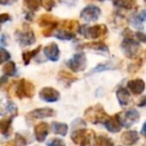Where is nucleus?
Returning <instances> with one entry per match:
<instances>
[{
    "mask_svg": "<svg viewBox=\"0 0 146 146\" xmlns=\"http://www.w3.org/2000/svg\"><path fill=\"white\" fill-rule=\"evenodd\" d=\"M141 134L144 137H146V122L143 124V126H142V128H141Z\"/></svg>",
    "mask_w": 146,
    "mask_h": 146,
    "instance_id": "nucleus-44",
    "label": "nucleus"
},
{
    "mask_svg": "<svg viewBox=\"0 0 146 146\" xmlns=\"http://www.w3.org/2000/svg\"><path fill=\"white\" fill-rule=\"evenodd\" d=\"M41 5L45 10L51 11L53 7L56 5V1L55 0H41Z\"/></svg>",
    "mask_w": 146,
    "mask_h": 146,
    "instance_id": "nucleus-32",
    "label": "nucleus"
},
{
    "mask_svg": "<svg viewBox=\"0 0 146 146\" xmlns=\"http://www.w3.org/2000/svg\"><path fill=\"white\" fill-rule=\"evenodd\" d=\"M44 55L46 56V58L50 61H58L59 57H60V50H59L58 45L56 44L55 42H51L49 43L48 45L44 47Z\"/></svg>",
    "mask_w": 146,
    "mask_h": 146,
    "instance_id": "nucleus-11",
    "label": "nucleus"
},
{
    "mask_svg": "<svg viewBox=\"0 0 146 146\" xmlns=\"http://www.w3.org/2000/svg\"><path fill=\"white\" fill-rule=\"evenodd\" d=\"M38 24L40 27H57L58 25V21L54 16L50 14H43L39 17L38 19Z\"/></svg>",
    "mask_w": 146,
    "mask_h": 146,
    "instance_id": "nucleus-19",
    "label": "nucleus"
},
{
    "mask_svg": "<svg viewBox=\"0 0 146 146\" xmlns=\"http://www.w3.org/2000/svg\"><path fill=\"white\" fill-rule=\"evenodd\" d=\"M146 23V10H141L135 14L131 19V24L135 28H142Z\"/></svg>",
    "mask_w": 146,
    "mask_h": 146,
    "instance_id": "nucleus-20",
    "label": "nucleus"
},
{
    "mask_svg": "<svg viewBox=\"0 0 146 146\" xmlns=\"http://www.w3.org/2000/svg\"><path fill=\"white\" fill-rule=\"evenodd\" d=\"M145 55H146V51H145Z\"/></svg>",
    "mask_w": 146,
    "mask_h": 146,
    "instance_id": "nucleus-48",
    "label": "nucleus"
},
{
    "mask_svg": "<svg viewBox=\"0 0 146 146\" xmlns=\"http://www.w3.org/2000/svg\"><path fill=\"white\" fill-rule=\"evenodd\" d=\"M15 38L21 46H30L36 42L35 34L32 29L29 28L28 25H23L22 28L15 30Z\"/></svg>",
    "mask_w": 146,
    "mask_h": 146,
    "instance_id": "nucleus-5",
    "label": "nucleus"
},
{
    "mask_svg": "<svg viewBox=\"0 0 146 146\" xmlns=\"http://www.w3.org/2000/svg\"><path fill=\"white\" fill-rule=\"evenodd\" d=\"M6 44H7V42H6V36H5L4 33H2V34H1V45H2V47H4Z\"/></svg>",
    "mask_w": 146,
    "mask_h": 146,
    "instance_id": "nucleus-43",
    "label": "nucleus"
},
{
    "mask_svg": "<svg viewBox=\"0 0 146 146\" xmlns=\"http://www.w3.org/2000/svg\"><path fill=\"white\" fill-rule=\"evenodd\" d=\"M135 5H136V0H120V2L117 4V7L130 10V9L134 8Z\"/></svg>",
    "mask_w": 146,
    "mask_h": 146,
    "instance_id": "nucleus-31",
    "label": "nucleus"
},
{
    "mask_svg": "<svg viewBox=\"0 0 146 146\" xmlns=\"http://www.w3.org/2000/svg\"><path fill=\"white\" fill-rule=\"evenodd\" d=\"M142 65V60L141 59H139V60L137 61V62H134V63H131V64L128 66V71H129L130 73H135L137 72L138 70H139V68L141 67Z\"/></svg>",
    "mask_w": 146,
    "mask_h": 146,
    "instance_id": "nucleus-34",
    "label": "nucleus"
},
{
    "mask_svg": "<svg viewBox=\"0 0 146 146\" xmlns=\"http://www.w3.org/2000/svg\"><path fill=\"white\" fill-rule=\"evenodd\" d=\"M73 130L74 129H80V128H85L86 123L82 119H76L75 121L72 123Z\"/></svg>",
    "mask_w": 146,
    "mask_h": 146,
    "instance_id": "nucleus-38",
    "label": "nucleus"
},
{
    "mask_svg": "<svg viewBox=\"0 0 146 146\" xmlns=\"http://www.w3.org/2000/svg\"><path fill=\"white\" fill-rule=\"evenodd\" d=\"M95 134L92 130H87L86 128L74 129L71 133V139L75 144L79 146H91L94 143Z\"/></svg>",
    "mask_w": 146,
    "mask_h": 146,
    "instance_id": "nucleus-1",
    "label": "nucleus"
},
{
    "mask_svg": "<svg viewBox=\"0 0 146 146\" xmlns=\"http://www.w3.org/2000/svg\"><path fill=\"white\" fill-rule=\"evenodd\" d=\"M67 67L72 72H81L86 69L87 66V59L84 53H76L70 58L66 63Z\"/></svg>",
    "mask_w": 146,
    "mask_h": 146,
    "instance_id": "nucleus-7",
    "label": "nucleus"
},
{
    "mask_svg": "<svg viewBox=\"0 0 146 146\" xmlns=\"http://www.w3.org/2000/svg\"><path fill=\"white\" fill-rule=\"evenodd\" d=\"M5 146H15V145H13V144H11V143H8V144H6Z\"/></svg>",
    "mask_w": 146,
    "mask_h": 146,
    "instance_id": "nucleus-46",
    "label": "nucleus"
},
{
    "mask_svg": "<svg viewBox=\"0 0 146 146\" xmlns=\"http://www.w3.org/2000/svg\"><path fill=\"white\" fill-rule=\"evenodd\" d=\"M79 47L82 49H84V48L91 49V50L100 51V52H106V53L109 52L107 45L104 42H102V41H93V42L84 43V44H81V46H79Z\"/></svg>",
    "mask_w": 146,
    "mask_h": 146,
    "instance_id": "nucleus-18",
    "label": "nucleus"
},
{
    "mask_svg": "<svg viewBox=\"0 0 146 146\" xmlns=\"http://www.w3.org/2000/svg\"><path fill=\"white\" fill-rule=\"evenodd\" d=\"M55 36L56 38L60 39V40H72L73 38H75V34L73 32L67 30H62V29H58L55 31Z\"/></svg>",
    "mask_w": 146,
    "mask_h": 146,
    "instance_id": "nucleus-29",
    "label": "nucleus"
},
{
    "mask_svg": "<svg viewBox=\"0 0 146 146\" xmlns=\"http://www.w3.org/2000/svg\"><path fill=\"white\" fill-rule=\"evenodd\" d=\"M127 87L135 95H140L145 90V82L140 78L130 80L127 82Z\"/></svg>",
    "mask_w": 146,
    "mask_h": 146,
    "instance_id": "nucleus-15",
    "label": "nucleus"
},
{
    "mask_svg": "<svg viewBox=\"0 0 146 146\" xmlns=\"http://www.w3.org/2000/svg\"><path fill=\"white\" fill-rule=\"evenodd\" d=\"M86 120L89 121L92 124H98V123H105L106 120L109 118V115L106 113L104 108L100 104L91 106L87 108L84 112Z\"/></svg>",
    "mask_w": 146,
    "mask_h": 146,
    "instance_id": "nucleus-2",
    "label": "nucleus"
},
{
    "mask_svg": "<svg viewBox=\"0 0 146 146\" xmlns=\"http://www.w3.org/2000/svg\"><path fill=\"white\" fill-rule=\"evenodd\" d=\"M135 36L138 41H140L142 43H146V33L141 32V31H137L135 33Z\"/></svg>",
    "mask_w": 146,
    "mask_h": 146,
    "instance_id": "nucleus-39",
    "label": "nucleus"
},
{
    "mask_svg": "<svg viewBox=\"0 0 146 146\" xmlns=\"http://www.w3.org/2000/svg\"><path fill=\"white\" fill-rule=\"evenodd\" d=\"M94 146H114L111 138L105 135H98L94 139Z\"/></svg>",
    "mask_w": 146,
    "mask_h": 146,
    "instance_id": "nucleus-26",
    "label": "nucleus"
},
{
    "mask_svg": "<svg viewBox=\"0 0 146 146\" xmlns=\"http://www.w3.org/2000/svg\"><path fill=\"white\" fill-rule=\"evenodd\" d=\"M35 92L34 84L26 79H20L16 83L15 87V95L19 99L23 98H31L33 97Z\"/></svg>",
    "mask_w": 146,
    "mask_h": 146,
    "instance_id": "nucleus-6",
    "label": "nucleus"
},
{
    "mask_svg": "<svg viewBox=\"0 0 146 146\" xmlns=\"http://www.w3.org/2000/svg\"><path fill=\"white\" fill-rule=\"evenodd\" d=\"M58 79L60 80L63 84H65L66 86H69L71 83L75 82L78 78L76 77V76L72 75V73L68 72V71L61 70L60 72L58 73Z\"/></svg>",
    "mask_w": 146,
    "mask_h": 146,
    "instance_id": "nucleus-21",
    "label": "nucleus"
},
{
    "mask_svg": "<svg viewBox=\"0 0 146 146\" xmlns=\"http://www.w3.org/2000/svg\"><path fill=\"white\" fill-rule=\"evenodd\" d=\"M104 126H105L106 129L109 132H111V133H117V132H119L120 130H121V128L123 127L121 122H120L119 118H118L117 114L114 115L113 117H110L109 116V118H108L105 121V123H104Z\"/></svg>",
    "mask_w": 146,
    "mask_h": 146,
    "instance_id": "nucleus-14",
    "label": "nucleus"
},
{
    "mask_svg": "<svg viewBox=\"0 0 146 146\" xmlns=\"http://www.w3.org/2000/svg\"><path fill=\"white\" fill-rule=\"evenodd\" d=\"M116 66H114V63L111 61H107V62L99 63L97 66H95L91 71H90V74H93L96 72H102V71L110 70V69H115Z\"/></svg>",
    "mask_w": 146,
    "mask_h": 146,
    "instance_id": "nucleus-24",
    "label": "nucleus"
},
{
    "mask_svg": "<svg viewBox=\"0 0 146 146\" xmlns=\"http://www.w3.org/2000/svg\"><path fill=\"white\" fill-rule=\"evenodd\" d=\"M137 105L139 106V107H145L146 106V96L142 97L141 99L139 100V102H138Z\"/></svg>",
    "mask_w": 146,
    "mask_h": 146,
    "instance_id": "nucleus-42",
    "label": "nucleus"
},
{
    "mask_svg": "<svg viewBox=\"0 0 146 146\" xmlns=\"http://www.w3.org/2000/svg\"><path fill=\"white\" fill-rule=\"evenodd\" d=\"M15 146H26V139L23 137L21 134L17 133L15 136V140H14Z\"/></svg>",
    "mask_w": 146,
    "mask_h": 146,
    "instance_id": "nucleus-37",
    "label": "nucleus"
},
{
    "mask_svg": "<svg viewBox=\"0 0 146 146\" xmlns=\"http://www.w3.org/2000/svg\"><path fill=\"white\" fill-rule=\"evenodd\" d=\"M16 65L13 61H7L4 65L2 66V72L3 75L7 76V77H10V76H14L16 74Z\"/></svg>",
    "mask_w": 146,
    "mask_h": 146,
    "instance_id": "nucleus-23",
    "label": "nucleus"
},
{
    "mask_svg": "<svg viewBox=\"0 0 146 146\" xmlns=\"http://www.w3.org/2000/svg\"><path fill=\"white\" fill-rule=\"evenodd\" d=\"M98 1H104V0H98Z\"/></svg>",
    "mask_w": 146,
    "mask_h": 146,
    "instance_id": "nucleus-47",
    "label": "nucleus"
},
{
    "mask_svg": "<svg viewBox=\"0 0 146 146\" xmlns=\"http://www.w3.org/2000/svg\"><path fill=\"white\" fill-rule=\"evenodd\" d=\"M39 98L45 102H56L60 98V93L52 87H43L39 92Z\"/></svg>",
    "mask_w": 146,
    "mask_h": 146,
    "instance_id": "nucleus-10",
    "label": "nucleus"
},
{
    "mask_svg": "<svg viewBox=\"0 0 146 146\" xmlns=\"http://www.w3.org/2000/svg\"><path fill=\"white\" fill-rule=\"evenodd\" d=\"M107 27L104 24H97L93 25V26H86V25H82L80 27L78 32L82 34L84 37L89 39H98L101 37L105 36L107 34Z\"/></svg>",
    "mask_w": 146,
    "mask_h": 146,
    "instance_id": "nucleus-4",
    "label": "nucleus"
},
{
    "mask_svg": "<svg viewBox=\"0 0 146 146\" xmlns=\"http://www.w3.org/2000/svg\"><path fill=\"white\" fill-rule=\"evenodd\" d=\"M41 50V46H38L36 47L35 49L33 50H30V51H25V52L22 53V59L24 61V64L25 65H28L30 63V61L32 60V58H34Z\"/></svg>",
    "mask_w": 146,
    "mask_h": 146,
    "instance_id": "nucleus-27",
    "label": "nucleus"
},
{
    "mask_svg": "<svg viewBox=\"0 0 146 146\" xmlns=\"http://www.w3.org/2000/svg\"><path fill=\"white\" fill-rule=\"evenodd\" d=\"M144 1H145V2H146V0H144Z\"/></svg>",
    "mask_w": 146,
    "mask_h": 146,
    "instance_id": "nucleus-49",
    "label": "nucleus"
},
{
    "mask_svg": "<svg viewBox=\"0 0 146 146\" xmlns=\"http://www.w3.org/2000/svg\"><path fill=\"white\" fill-rule=\"evenodd\" d=\"M12 118L13 117H7L3 118L0 121V131L2 133V135L6 136L9 134L11 128V123H12Z\"/></svg>",
    "mask_w": 146,
    "mask_h": 146,
    "instance_id": "nucleus-28",
    "label": "nucleus"
},
{
    "mask_svg": "<svg viewBox=\"0 0 146 146\" xmlns=\"http://www.w3.org/2000/svg\"><path fill=\"white\" fill-rule=\"evenodd\" d=\"M25 7L31 12H34L39 9L41 5V0H23Z\"/></svg>",
    "mask_w": 146,
    "mask_h": 146,
    "instance_id": "nucleus-30",
    "label": "nucleus"
},
{
    "mask_svg": "<svg viewBox=\"0 0 146 146\" xmlns=\"http://www.w3.org/2000/svg\"><path fill=\"white\" fill-rule=\"evenodd\" d=\"M49 133V125L46 122H40L34 126V135L38 142H43Z\"/></svg>",
    "mask_w": 146,
    "mask_h": 146,
    "instance_id": "nucleus-12",
    "label": "nucleus"
},
{
    "mask_svg": "<svg viewBox=\"0 0 146 146\" xmlns=\"http://www.w3.org/2000/svg\"><path fill=\"white\" fill-rule=\"evenodd\" d=\"M118 118H119L120 122H121L122 126L125 128L131 127L133 124L139 121L140 114L136 109H129L126 110L121 113H118Z\"/></svg>",
    "mask_w": 146,
    "mask_h": 146,
    "instance_id": "nucleus-8",
    "label": "nucleus"
},
{
    "mask_svg": "<svg viewBox=\"0 0 146 146\" xmlns=\"http://www.w3.org/2000/svg\"><path fill=\"white\" fill-rule=\"evenodd\" d=\"M101 14V10L96 5H87L82 9L80 12V17L83 19L85 22H94L98 20Z\"/></svg>",
    "mask_w": 146,
    "mask_h": 146,
    "instance_id": "nucleus-9",
    "label": "nucleus"
},
{
    "mask_svg": "<svg viewBox=\"0 0 146 146\" xmlns=\"http://www.w3.org/2000/svg\"><path fill=\"white\" fill-rule=\"evenodd\" d=\"M120 47H121L123 54L129 59H136L141 51V46L139 42L132 37H124Z\"/></svg>",
    "mask_w": 146,
    "mask_h": 146,
    "instance_id": "nucleus-3",
    "label": "nucleus"
},
{
    "mask_svg": "<svg viewBox=\"0 0 146 146\" xmlns=\"http://www.w3.org/2000/svg\"><path fill=\"white\" fill-rule=\"evenodd\" d=\"M116 97L118 99V102L121 106H127L131 102V95H130L128 89L124 87H120L116 91Z\"/></svg>",
    "mask_w": 146,
    "mask_h": 146,
    "instance_id": "nucleus-17",
    "label": "nucleus"
},
{
    "mask_svg": "<svg viewBox=\"0 0 146 146\" xmlns=\"http://www.w3.org/2000/svg\"><path fill=\"white\" fill-rule=\"evenodd\" d=\"M54 115H55V111L52 108H49V107L37 108V109H34L33 111L28 113V116L35 118V119H42V118L52 117Z\"/></svg>",
    "mask_w": 146,
    "mask_h": 146,
    "instance_id": "nucleus-13",
    "label": "nucleus"
},
{
    "mask_svg": "<svg viewBox=\"0 0 146 146\" xmlns=\"http://www.w3.org/2000/svg\"><path fill=\"white\" fill-rule=\"evenodd\" d=\"M51 127H52V131L55 134H58L61 136H65L68 132V125L65 123H61V122H52Z\"/></svg>",
    "mask_w": 146,
    "mask_h": 146,
    "instance_id": "nucleus-22",
    "label": "nucleus"
},
{
    "mask_svg": "<svg viewBox=\"0 0 146 146\" xmlns=\"http://www.w3.org/2000/svg\"><path fill=\"white\" fill-rule=\"evenodd\" d=\"M17 0H0V3L2 5H10L13 4L14 2H16Z\"/></svg>",
    "mask_w": 146,
    "mask_h": 146,
    "instance_id": "nucleus-41",
    "label": "nucleus"
},
{
    "mask_svg": "<svg viewBox=\"0 0 146 146\" xmlns=\"http://www.w3.org/2000/svg\"><path fill=\"white\" fill-rule=\"evenodd\" d=\"M112 1H113V4L115 5V6H117V4L120 2V0H112Z\"/></svg>",
    "mask_w": 146,
    "mask_h": 146,
    "instance_id": "nucleus-45",
    "label": "nucleus"
},
{
    "mask_svg": "<svg viewBox=\"0 0 146 146\" xmlns=\"http://www.w3.org/2000/svg\"><path fill=\"white\" fill-rule=\"evenodd\" d=\"M139 140V134L135 130H128L122 133L121 141L126 145H134Z\"/></svg>",
    "mask_w": 146,
    "mask_h": 146,
    "instance_id": "nucleus-16",
    "label": "nucleus"
},
{
    "mask_svg": "<svg viewBox=\"0 0 146 146\" xmlns=\"http://www.w3.org/2000/svg\"><path fill=\"white\" fill-rule=\"evenodd\" d=\"M6 111H7V113L10 114L12 117H14V116H17V106L15 105L13 102H11V101L7 102Z\"/></svg>",
    "mask_w": 146,
    "mask_h": 146,
    "instance_id": "nucleus-33",
    "label": "nucleus"
},
{
    "mask_svg": "<svg viewBox=\"0 0 146 146\" xmlns=\"http://www.w3.org/2000/svg\"><path fill=\"white\" fill-rule=\"evenodd\" d=\"M0 56H1V63H5L6 61H8L10 59L11 55L4 47H1L0 48Z\"/></svg>",
    "mask_w": 146,
    "mask_h": 146,
    "instance_id": "nucleus-35",
    "label": "nucleus"
},
{
    "mask_svg": "<svg viewBox=\"0 0 146 146\" xmlns=\"http://www.w3.org/2000/svg\"><path fill=\"white\" fill-rule=\"evenodd\" d=\"M11 20V17L9 14H7V13H3V14H1V16H0V21H1V23H5L6 21H9Z\"/></svg>",
    "mask_w": 146,
    "mask_h": 146,
    "instance_id": "nucleus-40",
    "label": "nucleus"
},
{
    "mask_svg": "<svg viewBox=\"0 0 146 146\" xmlns=\"http://www.w3.org/2000/svg\"><path fill=\"white\" fill-rule=\"evenodd\" d=\"M63 28L67 31H70V32H75V31H79L81 25L79 24L77 20H65L62 24Z\"/></svg>",
    "mask_w": 146,
    "mask_h": 146,
    "instance_id": "nucleus-25",
    "label": "nucleus"
},
{
    "mask_svg": "<svg viewBox=\"0 0 146 146\" xmlns=\"http://www.w3.org/2000/svg\"><path fill=\"white\" fill-rule=\"evenodd\" d=\"M47 146H66L65 142L60 138H52L50 141L47 142Z\"/></svg>",
    "mask_w": 146,
    "mask_h": 146,
    "instance_id": "nucleus-36",
    "label": "nucleus"
}]
</instances>
